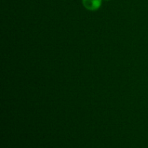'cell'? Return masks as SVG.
I'll list each match as a JSON object with an SVG mask.
<instances>
[{
    "label": "cell",
    "instance_id": "6da1fadb",
    "mask_svg": "<svg viewBox=\"0 0 148 148\" xmlns=\"http://www.w3.org/2000/svg\"><path fill=\"white\" fill-rule=\"evenodd\" d=\"M82 4L89 11H97L102 5V0H82Z\"/></svg>",
    "mask_w": 148,
    "mask_h": 148
},
{
    "label": "cell",
    "instance_id": "7a4b0ae2",
    "mask_svg": "<svg viewBox=\"0 0 148 148\" xmlns=\"http://www.w3.org/2000/svg\"><path fill=\"white\" fill-rule=\"evenodd\" d=\"M105 1H110V0H105Z\"/></svg>",
    "mask_w": 148,
    "mask_h": 148
}]
</instances>
